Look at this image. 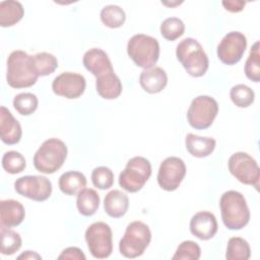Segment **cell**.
<instances>
[{
	"label": "cell",
	"instance_id": "6da1fadb",
	"mask_svg": "<svg viewBox=\"0 0 260 260\" xmlns=\"http://www.w3.org/2000/svg\"><path fill=\"white\" fill-rule=\"evenodd\" d=\"M32 55L16 50L10 53L7 59L6 80L12 88H25L32 86L38 80Z\"/></svg>",
	"mask_w": 260,
	"mask_h": 260
},
{
	"label": "cell",
	"instance_id": "7a4b0ae2",
	"mask_svg": "<svg viewBox=\"0 0 260 260\" xmlns=\"http://www.w3.org/2000/svg\"><path fill=\"white\" fill-rule=\"evenodd\" d=\"M221 219L229 230H241L249 223L250 210L244 195L238 191L224 192L219 199Z\"/></svg>",
	"mask_w": 260,
	"mask_h": 260
},
{
	"label": "cell",
	"instance_id": "3957f363",
	"mask_svg": "<svg viewBox=\"0 0 260 260\" xmlns=\"http://www.w3.org/2000/svg\"><path fill=\"white\" fill-rule=\"evenodd\" d=\"M176 56L187 73L193 77L203 76L208 69V57L201 44L195 39L186 38L181 41L177 45Z\"/></svg>",
	"mask_w": 260,
	"mask_h": 260
},
{
	"label": "cell",
	"instance_id": "277c9868",
	"mask_svg": "<svg viewBox=\"0 0 260 260\" xmlns=\"http://www.w3.org/2000/svg\"><path fill=\"white\" fill-rule=\"evenodd\" d=\"M67 146L58 138L45 140L34 155V167L43 174H54L64 164L67 157Z\"/></svg>",
	"mask_w": 260,
	"mask_h": 260
},
{
	"label": "cell",
	"instance_id": "5b68a950",
	"mask_svg": "<svg viewBox=\"0 0 260 260\" xmlns=\"http://www.w3.org/2000/svg\"><path fill=\"white\" fill-rule=\"evenodd\" d=\"M127 54L138 67L148 69L153 67L159 58V44L150 36L134 35L128 41Z\"/></svg>",
	"mask_w": 260,
	"mask_h": 260
},
{
	"label": "cell",
	"instance_id": "8992f818",
	"mask_svg": "<svg viewBox=\"0 0 260 260\" xmlns=\"http://www.w3.org/2000/svg\"><path fill=\"white\" fill-rule=\"evenodd\" d=\"M151 241V232L147 224L135 220L130 222L119 243V251L126 258L141 256Z\"/></svg>",
	"mask_w": 260,
	"mask_h": 260
},
{
	"label": "cell",
	"instance_id": "52a82bcc",
	"mask_svg": "<svg viewBox=\"0 0 260 260\" xmlns=\"http://www.w3.org/2000/svg\"><path fill=\"white\" fill-rule=\"evenodd\" d=\"M151 176V165L143 156L130 158L125 169L119 175V185L130 193L138 192L143 188Z\"/></svg>",
	"mask_w": 260,
	"mask_h": 260
},
{
	"label": "cell",
	"instance_id": "ba28073f",
	"mask_svg": "<svg viewBox=\"0 0 260 260\" xmlns=\"http://www.w3.org/2000/svg\"><path fill=\"white\" fill-rule=\"evenodd\" d=\"M218 113L217 102L209 95H198L192 100L187 111L189 125L198 130L210 127Z\"/></svg>",
	"mask_w": 260,
	"mask_h": 260
},
{
	"label": "cell",
	"instance_id": "9c48e42d",
	"mask_svg": "<svg viewBox=\"0 0 260 260\" xmlns=\"http://www.w3.org/2000/svg\"><path fill=\"white\" fill-rule=\"evenodd\" d=\"M85 241L92 257L108 258L113 252V236L110 225L104 221L91 223L85 231Z\"/></svg>",
	"mask_w": 260,
	"mask_h": 260
},
{
	"label": "cell",
	"instance_id": "30bf717a",
	"mask_svg": "<svg viewBox=\"0 0 260 260\" xmlns=\"http://www.w3.org/2000/svg\"><path fill=\"white\" fill-rule=\"evenodd\" d=\"M229 171L241 183L259 189L260 169L257 161L247 152L239 151L232 154L228 161Z\"/></svg>",
	"mask_w": 260,
	"mask_h": 260
},
{
	"label": "cell",
	"instance_id": "8fae6325",
	"mask_svg": "<svg viewBox=\"0 0 260 260\" xmlns=\"http://www.w3.org/2000/svg\"><path fill=\"white\" fill-rule=\"evenodd\" d=\"M14 189L23 197L43 202L52 194V183L44 176H23L16 179Z\"/></svg>",
	"mask_w": 260,
	"mask_h": 260
},
{
	"label": "cell",
	"instance_id": "7c38bea8",
	"mask_svg": "<svg viewBox=\"0 0 260 260\" xmlns=\"http://www.w3.org/2000/svg\"><path fill=\"white\" fill-rule=\"evenodd\" d=\"M186 175V166L183 159L177 156H169L162 160L157 173L159 187L168 192L179 188Z\"/></svg>",
	"mask_w": 260,
	"mask_h": 260
},
{
	"label": "cell",
	"instance_id": "4fadbf2b",
	"mask_svg": "<svg viewBox=\"0 0 260 260\" xmlns=\"http://www.w3.org/2000/svg\"><path fill=\"white\" fill-rule=\"evenodd\" d=\"M247 48V39L240 31L228 32L217 46V57L226 65H235L242 59Z\"/></svg>",
	"mask_w": 260,
	"mask_h": 260
},
{
	"label": "cell",
	"instance_id": "5bb4252c",
	"mask_svg": "<svg viewBox=\"0 0 260 260\" xmlns=\"http://www.w3.org/2000/svg\"><path fill=\"white\" fill-rule=\"evenodd\" d=\"M86 81L83 75L75 72H63L56 76L52 82L55 94L74 100L81 96L85 90Z\"/></svg>",
	"mask_w": 260,
	"mask_h": 260
},
{
	"label": "cell",
	"instance_id": "9a60e30c",
	"mask_svg": "<svg viewBox=\"0 0 260 260\" xmlns=\"http://www.w3.org/2000/svg\"><path fill=\"white\" fill-rule=\"evenodd\" d=\"M218 225L216 217L209 211H199L190 220V232L196 238L206 241L213 238Z\"/></svg>",
	"mask_w": 260,
	"mask_h": 260
},
{
	"label": "cell",
	"instance_id": "2e32d148",
	"mask_svg": "<svg viewBox=\"0 0 260 260\" xmlns=\"http://www.w3.org/2000/svg\"><path fill=\"white\" fill-rule=\"evenodd\" d=\"M21 136L22 129L19 122L7 108L2 106L0 108V137L2 142L13 145L20 141Z\"/></svg>",
	"mask_w": 260,
	"mask_h": 260
},
{
	"label": "cell",
	"instance_id": "e0dca14e",
	"mask_svg": "<svg viewBox=\"0 0 260 260\" xmlns=\"http://www.w3.org/2000/svg\"><path fill=\"white\" fill-rule=\"evenodd\" d=\"M82 63L87 71L95 77H99L113 70L112 62L108 54L99 48H92L86 51L82 58Z\"/></svg>",
	"mask_w": 260,
	"mask_h": 260
},
{
	"label": "cell",
	"instance_id": "ac0fdd59",
	"mask_svg": "<svg viewBox=\"0 0 260 260\" xmlns=\"http://www.w3.org/2000/svg\"><path fill=\"white\" fill-rule=\"evenodd\" d=\"M25 216L23 205L13 199L0 201V224L1 226L13 228L19 225Z\"/></svg>",
	"mask_w": 260,
	"mask_h": 260
},
{
	"label": "cell",
	"instance_id": "d6986e66",
	"mask_svg": "<svg viewBox=\"0 0 260 260\" xmlns=\"http://www.w3.org/2000/svg\"><path fill=\"white\" fill-rule=\"evenodd\" d=\"M141 87L148 93L160 92L168 83V75L166 71L158 66L143 69L139 76Z\"/></svg>",
	"mask_w": 260,
	"mask_h": 260
},
{
	"label": "cell",
	"instance_id": "ffe728a7",
	"mask_svg": "<svg viewBox=\"0 0 260 260\" xmlns=\"http://www.w3.org/2000/svg\"><path fill=\"white\" fill-rule=\"evenodd\" d=\"M95 89L99 95L105 100H115L122 93V82L114 69L96 77Z\"/></svg>",
	"mask_w": 260,
	"mask_h": 260
},
{
	"label": "cell",
	"instance_id": "44dd1931",
	"mask_svg": "<svg viewBox=\"0 0 260 260\" xmlns=\"http://www.w3.org/2000/svg\"><path fill=\"white\" fill-rule=\"evenodd\" d=\"M129 208V198L126 193L120 190L110 191L104 199V209L106 213L114 218L124 216Z\"/></svg>",
	"mask_w": 260,
	"mask_h": 260
},
{
	"label": "cell",
	"instance_id": "7402d4cb",
	"mask_svg": "<svg viewBox=\"0 0 260 260\" xmlns=\"http://www.w3.org/2000/svg\"><path fill=\"white\" fill-rule=\"evenodd\" d=\"M187 151L195 157H206L210 155L216 145V141L211 137H202L193 133H188L185 137Z\"/></svg>",
	"mask_w": 260,
	"mask_h": 260
},
{
	"label": "cell",
	"instance_id": "603a6c76",
	"mask_svg": "<svg viewBox=\"0 0 260 260\" xmlns=\"http://www.w3.org/2000/svg\"><path fill=\"white\" fill-rule=\"evenodd\" d=\"M85 176L77 171H69L62 174L59 178L58 185L62 193L68 196L77 195L86 186Z\"/></svg>",
	"mask_w": 260,
	"mask_h": 260
},
{
	"label": "cell",
	"instance_id": "cb8c5ba5",
	"mask_svg": "<svg viewBox=\"0 0 260 260\" xmlns=\"http://www.w3.org/2000/svg\"><path fill=\"white\" fill-rule=\"evenodd\" d=\"M24 15V9L20 2L6 0L0 2V25L8 27L16 24Z\"/></svg>",
	"mask_w": 260,
	"mask_h": 260
},
{
	"label": "cell",
	"instance_id": "d4e9b609",
	"mask_svg": "<svg viewBox=\"0 0 260 260\" xmlns=\"http://www.w3.org/2000/svg\"><path fill=\"white\" fill-rule=\"evenodd\" d=\"M100 195L98 192L90 188L82 189L76 198V206L78 212L84 216L93 215L100 206Z\"/></svg>",
	"mask_w": 260,
	"mask_h": 260
},
{
	"label": "cell",
	"instance_id": "484cf974",
	"mask_svg": "<svg viewBox=\"0 0 260 260\" xmlns=\"http://www.w3.org/2000/svg\"><path fill=\"white\" fill-rule=\"evenodd\" d=\"M251 256L249 243L240 237H233L229 240L225 252L228 260H248Z\"/></svg>",
	"mask_w": 260,
	"mask_h": 260
},
{
	"label": "cell",
	"instance_id": "4316f807",
	"mask_svg": "<svg viewBox=\"0 0 260 260\" xmlns=\"http://www.w3.org/2000/svg\"><path fill=\"white\" fill-rule=\"evenodd\" d=\"M1 235V248L0 251L3 255H13L17 252L21 245L22 240L18 233L10 230L6 226H1L0 231Z\"/></svg>",
	"mask_w": 260,
	"mask_h": 260
},
{
	"label": "cell",
	"instance_id": "83f0119b",
	"mask_svg": "<svg viewBox=\"0 0 260 260\" xmlns=\"http://www.w3.org/2000/svg\"><path fill=\"white\" fill-rule=\"evenodd\" d=\"M101 20L110 28H118L124 24L126 14L125 11L118 5H107L101 11Z\"/></svg>",
	"mask_w": 260,
	"mask_h": 260
},
{
	"label": "cell",
	"instance_id": "f1b7e54d",
	"mask_svg": "<svg viewBox=\"0 0 260 260\" xmlns=\"http://www.w3.org/2000/svg\"><path fill=\"white\" fill-rule=\"evenodd\" d=\"M13 107L22 116H29L36 112L39 105V100L31 92H21L14 96Z\"/></svg>",
	"mask_w": 260,
	"mask_h": 260
},
{
	"label": "cell",
	"instance_id": "f546056e",
	"mask_svg": "<svg viewBox=\"0 0 260 260\" xmlns=\"http://www.w3.org/2000/svg\"><path fill=\"white\" fill-rule=\"evenodd\" d=\"M34 64L39 76H47L58 68L57 58L50 53L41 52L32 56Z\"/></svg>",
	"mask_w": 260,
	"mask_h": 260
},
{
	"label": "cell",
	"instance_id": "4dcf8cb0",
	"mask_svg": "<svg viewBox=\"0 0 260 260\" xmlns=\"http://www.w3.org/2000/svg\"><path fill=\"white\" fill-rule=\"evenodd\" d=\"M245 74L248 79L254 82L260 81V54L259 41H256L251 47L250 54L245 63Z\"/></svg>",
	"mask_w": 260,
	"mask_h": 260
},
{
	"label": "cell",
	"instance_id": "1f68e13d",
	"mask_svg": "<svg viewBox=\"0 0 260 260\" xmlns=\"http://www.w3.org/2000/svg\"><path fill=\"white\" fill-rule=\"evenodd\" d=\"M230 96L232 102L238 108H248L255 100V93L251 87L246 84H236L231 88Z\"/></svg>",
	"mask_w": 260,
	"mask_h": 260
},
{
	"label": "cell",
	"instance_id": "d6a6232c",
	"mask_svg": "<svg viewBox=\"0 0 260 260\" xmlns=\"http://www.w3.org/2000/svg\"><path fill=\"white\" fill-rule=\"evenodd\" d=\"M26 167L24 156L15 150H9L2 156V168L11 175L21 173Z\"/></svg>",
	"mask_w": 260,
	"mask_h": 260
},
{
	"label": "cell",
	"instance_id": "836d02e7",
	"mask_svg": "<svg viewBox=\"0 0 260 260\" xmlns=\"http://www.w3.org/2000/svg\"><path fill=\"white\" fill-rule=\"evenodd\" d=\"M159 30L166 40L175 41L184 35L185 24L178 17H168L161 22Z\"/></svg>",
	"mask_w": 260,
	"mask_h": 260
},
{
	"label": "cell",
	"instance_id": "e575fe53",
	"mask_svg": "<svg viewBox=\"0 0 260 260\" xmlns=\"http://www.w3.org/2000/svg\"><path fill=\"white\" fill-rule=\"evenodd\" d=\"M91 182L98 189H110L114 184V173L108 167H98L91 173Z\"/></svg>",
	"mask_w": 260,
	"mask_h": 260
},
{
	"label": "cell",
	"instance_id": "d590c367",
	"mask_svg": "<svg viewBox=\"0 0 260 260\" xmlns=\"http://www.w3.org/2000/svg\"><path fill=\"white\" fill-rule=\"evenodd\" d=\"M201 256V249L199 245L193 241H184L182 242L174 256L173 260H198Z\"/></svg>",
	"mask_w": 260,
	"mask_h": 260
},
{
	"label": "cell",
	"instance_id": "8d00e7d4",
	"mask_svg": "<svg viewBox=\"0 0 260 260\" xmlns=\"http://www.w3.org/2000/svg\"><path fill=\"white\" fill-rule=\"evenodd\" d=\"M58 259H74V260H85V255L77 247H68L64 249L58 256Z\"/></svg>",
	"mask_w": 260,
	"mask_h": 260
},
{
	"label": "cell",
	"instance_id": "74e56055",
	"mask_svg": "<svg viewBox=\"0 0 260 260\" xmlns=\"http://www.w3.org/2000/svg\"><path fill=\"white\" fill-rule=\"evenodd\" d=\"M222 6L225 10L230 12H240L244 9L246 2L240 1V0H232V1H222Z\"/></svg>",
	"mask_w": 260,
	"mask_h": 260
},
{
	"label": "cell",
	"instance_id": "f35d334b",
	"mask_svg": "<svg viewBox=\"0 0 260 260\" xmlns=\"http://www.w3.org/2000/svg\"><path fill=\"white\" fill-rule=\"evenodd\" d=\"M17 259H42V257L35 251H24V253L19 255Z\"/></svg>",
	"mask_w": 260,
	"mask_h": 260
}]
</instances>
